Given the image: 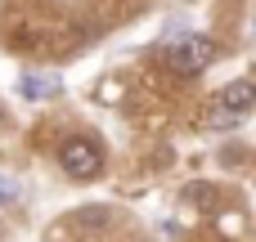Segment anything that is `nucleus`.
<instances>
[{"label": "nucleus", "mask_w": 256, "mask_h": 242, "mask_svg": "<svg viewBox=\"0 0 256 242\" xmlns=\"http://www.w3.org/2000/svg\"><path fill=\"white\" fill-rule=\"evenodd\" d=\"M216 40L212 36H184V40H176L171 49H166V67L176 72V76H198V72H207L212 63H216Z\"/></svg>", "instance_id": "1"}, {"label": "nucleus", "mask_w": 256, "mask_h": 242, "mask_svg": "<svg viewBox=\"0 0 256 242\" xmlns=\"http://www.w3.org/2000/svg\"><path fill=\"white\" fill-rule=\"evenodd\" d=\"M58 162H63V171H68L72 180H94V175L104 171V153H99V144L86 139V135H72V139L58 148Z\"/></svg>", "instance_id": "2"}, {"label": "nucleus", "mask_w": 256, "mask_h": 242, "mask_svg": "<svg viewBox=\"0 0 256 242\" xmlns=\"http://www.w3.org/2000/svg\"><path fill=\"white\" fill-rule=\"evenodd\" d=\"M220 108L234 112V117L252 112V108H256V85H252V81H234V85H225V90H220Z\"/></svg>", "instance_id": "3"}, {"label": "nucleus", "mask_w": 256, "mask_h": 242, "mask_svg": "<svg viewBox=\"0 0 256 242\" xmlns=\"http://www.w3.org/2000/svg\"><path fill=\"white\" fill-rule=\"evenodd\" d=\"M18 90H22L27 99H50V94H58V76H32V72H27V76L18 81Z\"/></svg>", "instance_id": "4"}, {"label": "nucleus", "mask_w": 256, "mask_h": 242, "mask_svg": "<svg viewBox=\"0 0 256 242\" xmlns=\"http://www.w3.org/2000/svg\"><path fill=\"white\" fill-rule=\"evenodd\" d=\"M108 220H112V211H108V207H81V211L72 216V225H76V229H104Z\"/></svg>", "instance_id": "5"}, {"label": "nucleus", "mask_w": 256, "mask_h": 242, "mask_svg": "<svg viewBox=\"0 0 256 242\" xmlns=\"http://www.w3.org/2000/svg\"><path fill=\"white\" fill-rule=\"evenodd\" d=\"M184 198H189V202H198V207H212V202H216V189H212V184H189V189H184Z\"/></svg>", "instance_id": "6"}, {"label": "nucleus", "mask_w": 256, "mask_h": 242, "mask_svg": "<svg viewBox=\"0 0 256 242\" xmlns=\"http://www.w3.org/2000/svg\"><path fill=\"white\" fill-rule=\"evenodd\" d=\"M234 121H238V117H234V112H225V108H216V112H212V126H216V130H230Z\"/></svg>", "instance_id": "7"}, {"label": "nucleus", "mask_w": 256, "mask_h": 242, "mask_svg": "<svg viewBox=\"0 0 256 242\" xmlns=\"http://www.w3.org/2000/svg\"><path fill=\"white\" fill-rule=\"evenodd\" d=\"M14 193H18V189H14L9 180H0V202H14Z\"/></svg>", "instance_id": "8"}]
</instances>
